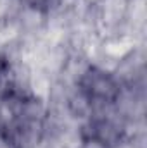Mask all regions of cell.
<instances>
[{
  "label": "cell",
  "instance_id": "cell-1",
  "mask_svg": "<svg viewBox=\"0 0 147 148\" xmlns=\"http://www.w3.org/2000/svg\"><path fill=\"white\" fill-rule=\"evenodd\" d=\"M78 95L92 109H107L114 105L121 95L119 81L109 71L92 66L78 79Z\"/></svg>",
  "mask_w": 147,
  "mask_h": 148
},
{
  "label": "cell",
  "instance_id": "cell-2",
  "mask_svg": "<svg viewBox=\"0 0 147 148\" xmlns=\"http://www.w3.org/2000/svg\"><path fill=\"white\" fill-rule=\"evenodd\" d=\"M80 140L83 148H116L123 140V127L111 117L95 115L83 124Z\"/></svg>",
  "mask_w": 147,
  "mask_h": 148
},
{
  "label": "cell",
  "instance_id": "cell-3",
  "mask_svg": "<svg viewBox=\"0 0 147 148\" xmlns=\"http://www.w3.org/2000/svg\"><path fill=\"white\" fill-rule=\"evenodd\" d=\"M30 9H33V10H40V12H45V10H49L52 5H55V2L57 0H23Z\"/></svg>",
  "mask_w": 147,
  "mask_h": 148
}]
</instances>
